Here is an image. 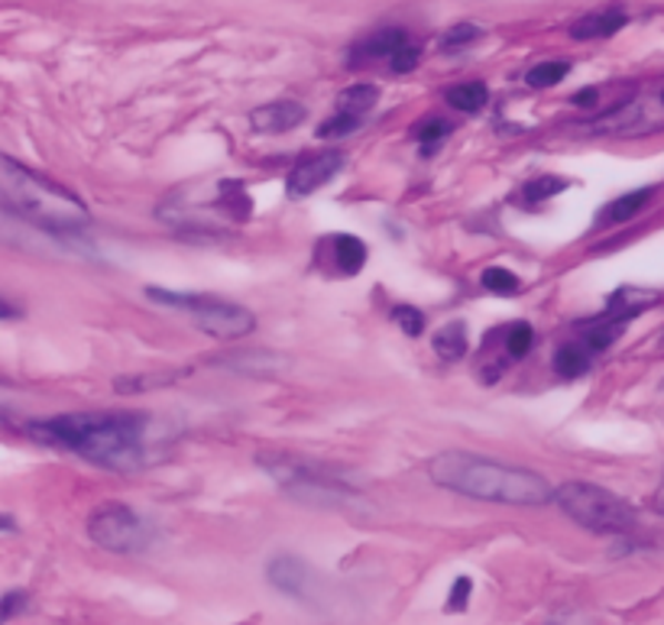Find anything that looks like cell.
Masks as SVG:
<instances>
[{
    "label": "cell",
    "mask_w": 664,
    "mask_h": 625,
    "mask_svg": "<svg viewBox=\"0 0 664 625\" xmlns=\"http://www.w3.org/2000/svg\"><path fill=\"white\" fill-rule=\"evenodd\" d=\"M625 23H629V13H625L623 7H603V10H593V13L581 17L571 27V40H610V37H616L623 30Z\"/></svg>",
    "instance_id": "11"
},
{
    "label": "cell",
    "mask_w": 664,
    "mask_h": 625,
    "mask_svg": "<svg viewBox=\"0 0 664 625\" xmlns=\"http://www.w3.org/2000/svg\"><path fill=\"white\" fill-rule=\"evenodd\" d=\"M325 244L331 247V263L340 276H357L367 266L370 250H367V244L360 237H354V234H334Z\"/></svg>",
    "instance_id": "15"
},
{
    "label": "cell",
    "mask_w": 664,
    "mask_h": 625,
    "mask_svg": "<svg viewBox=\"0 0 664 625\" xmlns=\"http://www.w3.org/2000/svg\"><path fill=\"white\" fill-rule=\"evenodd\" d=\"M305 121V107L298 101H269L249 114V124L256 133H286Z\"/></svg>",
    "instance_id": "12"
},
{
    "label": "cell",
    "mask_w": 664,
    "mask_h": 625,
    "mask_svg": "<svg viewBox=\"0 0 664 625\" xmlns=\"http://www.w3.org/2000/svg\"><path fill=\"white\" fill-rule=\"evenodd\" d=\"M655 198V188H635V192H629L623 198H616V202H610L606 211H603V224H625V221H632L639 211H645V205Z\"/></svg>",
    "instance_id": "19"
},
{
    "label": "cell",
    "mask_w": 664,
    "mask_h": 625,
    "mask_svg": "<svg viewBox=\"0 0 664 625\" xmlns=\"http://www.w3.org/2000/svg\"><path fill=\"white\" fill-rule=\"evenodd\" d=\"M256 463L298 502L321 509H350L360 505V493L347 483L340 470L315 460H298L292 454H263Z\"/></svg>",
    "instance_id": "5"
},
{
    "label": "cell",
    "mask_w": 664,
    "mask_h": 625,
    "mask_svg": "<svg viewBox=\"0 0 664 625\" xmlns=\"http://www.w3.org/2000/svg\"><path fill=\"white\" fill-rule=\"evenodd\" d=\"M376 101H379V88L376 84H350V88H344L340 94H337V107H334V114L337 117H344V121H350V124H364V117L370 114L376 107Z\"/></svg>",
    "instance_id": "14"
},
{
    "label": "cell",
    "mask_w": 664,
    "mask_h": 625,
    "mask_svg": "<svg viewBox=\"0 0 664 625\" xmlns=\"http://www.w3.org/2000/svg\"><path fill=\"white\" fill-rule=\"evenodd\" d=\"M428 480L457 496H470L499 505H548L554 502V486L529 467H515L505 460L470 454V451H445L428 463Z\"/></svg>",
    "instance_id": "2"
},
{
    "label": "cell",
    "mask_w": 664,
    "mask_h": 625,
    "mask_svg": "<svg viewBox=\"0 0 664 625\" xmlns=\"http://www.w3.org/2000/svg\"><path fill=\"white\" fill-rule=\"evenodd\" d=\"M564 188H568V178H561V175H539V178H529L519 195H522L525 205H541V202L561 195Z\"/></svg>",
    "instance_id": "20"
},
{
    "label": "cell",
    "mask_w": 664,
    "mask_h": 625,
    "mask_svg": "<svg viewBox=\"0 0 664 625\" xmlns=\"http://www.w3.org/2000/svg\"><path fill=\"white\" fill-rule=\"evenodd\" d=\"M564 75H571V62H564V59H551V62H539V65H532L529 69V75H525V84L529 88H554V84L564 82Z\"/></svg>",
    "instance_id": "21"
},
{
    "label": "cell",
    "mask_w": 664,
    "mask_h": 625,
    "mask_svg": "<svg viewBox=\"0 0 664 625\" xmlns=\"http://www.w3.org/2000/svg\"><path fill=\"white\" fill-rule=\"evenodd\" d=\"M558 509L593 535H629L635 529V509L606 486L596 483H564L554 493Z\"/></svg>",
    "instance_id": "6"
},
{
    "label": "cell",
    "mask_w": 664,
    "mask_h": 625,
    "mask_svg": "<svg viewBox=\"0 0 664 625\" xmlns=\"http://www.w3.org/2000/svg\"><path fill=\"white\" fill-rule=\"evenodd\" d=\"M253 211L247 188L237 178H214V182H188L163 198L156 217L178 234L198 237H221L231 227H241Z\"/></svg>",
    "instance_id": "4"
},
{
    "label": "cell",
    "mask_w": 664,
    "mask_h": 625,
    "mask_svg": "<svg viewBox=\"0 0 664 625\" xmlns=\"http://www.w3.org/2000/svg\"><path fill=\"white\" fill-rule=\"evenodd\" d=\"M88 539L114 554H140L156 542V529L126 502H101L88 515Z\"/></svg>",
    "instance_id": "8"
},
{
    "label": "cell",
    "mask_w": 664,
    "mask_h": 625,
    "mask_svg": "<svg viewBox=\"0 0 664 625\" xmlns=\"http://www.w3.org/2000/svg\"><path fill=\"white\" fill-rule=\"evenodd\" d=\"M593 101H596V88H586V91H581V94L574 98V104H581V107L593 104Z\"/></svg>",
    "instance_id": "31"
},
{
    "label": "cell",
    "mask_w": 664,
    "mask_h": 625,
    "mask_svg": "<svg viewBox=\"0 0 664 625\" xmlns=\"http://www.w3.org/2000/svg\"><path fill=\"white\" fill-rule=\"evenodd\" d=\"M418 59H421V45H418V42H406V45L389 59V69H392L396 75H406V72L416 69Z\"/></svg>",
    "instance_id": "27"
},
{
    "label": "cell",
    "mask_w": 664,
    "mask_h": 625,
    "mask_svg": "<svg viewBox=\"0 0 664 625\" xmlns=\"http://www.w3.org/2000/svg\"><path fill=\"white\" fill-rule=\"evenodd\" d=\"M593 350L583 344V340H568L564 347H558V354H554V373L561 376V379H578L583 376L590 367H593Z\"/></svg>",
    "instance_id": "16"
},
{
    "label": "cell",
    "mask_w": 664,
    "mask_h": 625,
    "mask_svg": "<svg viewBox=\"0 0 664 625\" xmlns=\"http://www.w3.org/2000/svg\"><path fill=\"white\" fill-rule=\"evenodd\" d=\"M0 198L10 214L49 234H79L91 221L88 205L72 188L37 168L20 166L13 156L0 160Z\"/></svg>",
    "instance_id": "3"
},
{
    "label": "cell",
    "mask_w": 664,
    "mask_h": 625,
    "mask_svg": "<svg viewBox=\"0 0 664 625\" xmlns=\"http://www.w3.org/2000/svg\"><path fill=\"white\" fill-rule=\"evenodd\" d=\"M146 295L160 305L168 308H178L185 311L195 328L208 337L217 340H241L256 328V318L253 311L244 305H234V301H224L217 295H202V293H166V289H146Z\"/></svg>",
    "instance_id": "7"
},
{
    "label": "cell",
    "mask_w": 664,
    "mask_h": 625,
    "mask_svg": "<svg viewBox=\"0 0 664 625\" xmlns=\"http://www.w3.org/2000/svg\"><path fill=\"white\" fill-rule=\"evenodd\" d=\"M480 27L477 23H454L445 37H441V49H460V45H470L473 40H480Z\"/></svg>",
    "instance_id": "26"
},
{
    "label": "cell",
    "mask_w": 664,
    "mask_h": 625,
    "mask_svg": "<svg viewBox=\"0 0 664 625\" xmlns=\"http://www.w3.org/2000/svg\"><path fill=\"white\" fill-rule=\"evenodd\" d=\"M470 593H473V581H470V577H457L454 586H451V596H448V609H451V613L467 609Z\"/></svg>",
    "instance_id": "28"
},
{
    "label": "cell",
    "mask_w": 664,
    "mask_h": 625,
    "mask_svg": "<svg viewBox=\"0 0 664 625\" xmlns=\"http://www.w3.org/2000/svg\"><path fill=\"white\" fill-rule=\"evenodd\" d=\"M480 283H483V289L493 295H515L522 289V283H519V276L515 273H509L505 266H490L483 276H480Z\"/></svg>",
    "instance_id": "23"
},
{
    "label": "cell",
    "mask_w": 664,
    "mask_h": 625,
    "mask_svg": "<svg viewBox=\"0 0 664 625\" xmlns=\"http://www.w3.org/2000/svg\"><path fill=\"white\" fill-rule=\"evenodd\" d=\"M392 321L402 328V334H409V337H418V334L425 331V315L412 308V305H396L392 308Z\"/></svg>",
    "instance_id": "25"
},
{
    "label": "cell",
    "mask_w": 664,
    "mask_h": 625,
    "mask_svg": "<svg viewBox=\"0 0 664 625\" xmlns=\"http://www.w3.org/2000/svg\"><path fill=\"white\" fill-rule=\"evenodd\" d=\"M448 133H451V124L441 121V117H428V121H421V124L416 126V140L421 143L425 153H431V150L448 136Z\"/></svg>",
    "instance_id": "24"
},
{
    "label": "cell",
    "mask_w": 664,
    "mask_h": 625,
    "mask_svg": "<svg viewBox=\"0 0 664 625\" xmlns=\"http://www.w3.org/2000/svg\"><path fill=\"white\" fill-rule=\"evenodd\" d=\"M266 581L292 600H311V567L295 554L273 557L266 567Z\"/></svg>",
    "instance_id": "10"
},
{
    "label": "cell",
    "mask_w": 664,
    "mask_h": 625,
    "mask_svg": "<svg viewBox=\"0 0 664 625\" xmlns=\"http://www.w3.org/2000/svg\"><path fill=\"white\" fill-rule=\"evenodd\" d=\"M30 606V596L23 593V590H10L7 596H3V623H10L17 613H23Z\"/></svg>",
    "instance_id": "29"
},
{
    "label": "cell",
    "mask_w": 664,
    "mask_h": 625,
    "mask_svg": "<svg viewBox=\"0 0 664 625\" xmlns=\"http://www.w3.org/2000/svg\"><path fill=\"white\" fill-rule=\"evenodd\" d=\"M532 344H535V331H532L529 321H515V325H509L505 334H502V347H505L509 360H522L532 350Z\"/></svg>",
    "instance_id": "22"
},
{
    "label": "cell",
    "mask_w": 664,
    "mask_h": 625,
    "mask_svg": "<svg viewBox=\"0 0 664 625\" xmlns=\"http://www.w3.org/2000/svg\"><path fill=\"white\" fill-rule=\"evenodd\" d=\"M467 325L463 321H451V325H445L441 331L435 334V354L441 357V360H463L467 357V350H470V337H467Z\"/></svg>",
    "instance_id": "18"
},
{
    "label": "cell",
    "mask_w": 664,
    "mask_h": 625,
    "mask_svg": "<svg viewBox=\"0 0 664 625\" xmlns=\"http://www.w3.org/2000/svg\"><path fill=\"white\" fill-rule=\"evenodd\" d=\"M160 424L146 412H69L30 424V438L94 467L133 473L156 458Z\"/></svg>",
    "instance_id": "1"
},
{
    "label": "cell",
    "mask_w": 664,
    "mask_h": 625,
    "mask_svg": "<svg viewBox=\"0 0 664 625\" xmlns=\"http://www.w3.org/2000/svg\"><path fill=\"white\" fill-rule=\"evenodd\" d=\"M445 101H448L454 111H463V114H477V111H483V107H487V101H490V88H487L483 82L451 84V88L445 91Z\"/></svg>",
    "instance_id": "17"
},
{
    "label": "cell",
    "mask_w": 664,
    "mask_h": 625,
    "mask_svg": "<svg viewBox=\"0 0 664 625\" xmlns=\"http://www.w3.org/2000/svg\"><path fill=\"white\" fill-rule=\"evenodd\" d=\"M340 168H344V153H337V150L302 156V160L292 166L289 178H286L289 198H308V195H315L318 188H325V185L331 182Z\"/></svg>",
    "instance_id": "9"
},
{
    "label": "cell",
    "mask_w": 664,
    "mask_h": 625,
    "mask_svg": "<svg viewBox=\"0 0 664 625\" xmlns=\"http://www.w3.org/2000/svg\"><path fill=\"white\" fill-rule=\"evenodd\" d=\"M658 104H662V107H664V91H662V94H658Z\"/></svg>",
    "instance_id": "32"
},
{
    "label": "cell",
    "mask_w": 664,
    "mask_h": 625,
    "mask_svg": "<svg viewBox=\"0 0 664 625\" xmlns=\"http://www.w3.org/2000/svg\"><path fill=\"white\" fill-rule=\"evenodd\" d=\"M406 42L409 33L402 27H386V30H376L367 40H360L350 52V65H364V62H376V59H392Z\"/></svg>",
    "instance_id": "13"
},
{
    "label": "cell",
    "mask_w": 664,
    "mask_h": 625,
    "mask_svg": "<svg viewBox=\"0 0 664 625\" xmlns=\"http://www.w3.org/2000/svg\"><path fill=\"white\" fill-rule=\"evenodd\" d=\"M652 509H655L658 515H664V477L662 483H658V490H655V496H652Z\"/></svg>",
    "instance_id": "30"
}]
</instances>
